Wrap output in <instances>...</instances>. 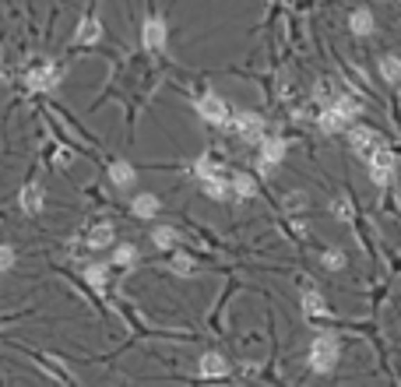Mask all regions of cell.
Listing matches in <instances>:
<instances>
[{
  "mask_svg": "<svg viewBox=\"0 0 401 387\" xmlns=\"http://www.w3.org/2000/svg\"><path fill=\"white\" fill-rule=\"evenodd\" d=\"M338 356H341L338 338L331 335V331H320V335L310 342V356H306V363H310L313 373H331V370L338 366Z\"/></svg>",
  "mask_w": 401,
  "mask_h": 387,
  "instance_id": "cell-1",
  "label": "cell"
},
{
  "mask_svg": "<svg viewBox=\"0 0 401 387\" xmlns=\"http://www.w3.org/2000/svg\"><path fill=\"white\" fill-rule=\"evenodd\" d=\"M194 106H197L201 120H208L211 127H229V120H233V109H229V102H225L222 95H215V92H204Z\"/></svg>",
  "mask_w": 401,
  "mask_h": 387,
  "instance_id": "cell-2",
  "label": "cell"
},
{
  "mask_svg": "<svg viewBox=\"0 0 401 387\" xmlns=\"http://www.w3.org/2000/svg\"><path fill=\"white\" fill-rule=\"evenodd\" d=\"M229 131L240 134V138L250 141V145H261V141H264V117H261V113H250V109H243V113H236L233 120H229Z\"/></svg>",
  "mask_w": 401,
  "mask_h": 387,
  "instance_id": "cell-3",
  "label": "cell"
},
{
  "mask_svg": "<svg viewBox=\"0 0 401 387\" xmlns=\"http://www.w3.org/2000/svg\"><path fill=\"white\" fill-rule=\"evenodd\" d=\"M60 81H64V67L60 64H39L35 71L25 74V88L28 92H53Z\"/></svg>",
  "mask_w": 401,
  "mask_h": 387,
  "instance_id": "cell-4",
  "label": "cell"
},
{
  "mask_svg": "<svg viewBox=\"0 0 401 387\" xmlns=\"http://www.w3.org/2000/svg\"><path fill=\"white\" fill-rule=\"evenodd\" d=\"M366 162H370V180H373L377 187H387V183H391V173H394V155L380 145Z\"/></svg>",
  "mask_w": 401,
  "mask_h": 387,
  "instance_id": "cell-5",
  "label": "cell"
},
{
  "mask_svg": "<svg viewBox=\"0 0 401 387\" xmlns=\"http://www.w3.org/2000/svg\"><path fill=\"white\" fill-rule=\"evenodd\" d=\"M285 155H289V141H285L281 134H264V141H261V158H257V162L278 170V165L285 162Z\"/></svg>",
  "mask_w": 401,
  "mask_h": 387,
  "instance_id": "cell-6",
  "label": "cell"
},
{
  "mask_svg": "<svg viewBox=\"0 0 401 387\" xmlns=\"http://www.w3.org/2000/svg\"><path fill=\"white\" fill-rule=\"evenodd\" d=\"M349 145H352V151H356L359 158H370V155L380 148V138H377V131H373V127L356 124V127H349Z\"/></svg>",
  "mask_w": 401,
  "mask_h": 387,
  "instance_id": "cell-7",
  "label": "cell"
},
{
  "mask_svg": "<svg viewBox=\"0 0 401 387\" xmlns=\"http://www.w3.org/2000/svg\"><path fill=\"white\" fill-rule=\"evenodd\" d=\"M141 42L148 46V49H165V42H169V25H165V18H145V25H141Z\"/></svg>",
  "mask_w": 401,
  "mask_h": 387,
  "instance_id": "cell-8",
  "label": "cell"
},
{
  "mask_svg": "<svg viewBox=\"0 0 401 387\" xmlns=\"http://www.w3.org/2000/svg\"><path fill=\"white\" fill-rule=\"evenodd\" d=\"M109 183L113 187H120V190H127V187H134L138 183V170L127 162V158H117V162H109Z\"/></svg>",
  "mask_w": 401,
  "mask_h": 387,
  "instance_id": "cell-9",
  "label": "cell"
},
{
  "mask_svg": "<svg viewBox=\"0 0 401 387\" xmlns=\"http://www.w3.org/2000/svg\"><path fill=\"white\" fill-rule=\"evenodd\" d=\"M42 204H46V190H42L39 183H28V187L18 190V208H22L25 215H39Z\"/></svg>",
  "mask_w": 401,
  "mask_h": 387,
  "instance_id": "cell-10",
  "label": "cell"
},
{
  "mask_svg": "<svg viewBox=\"0 0 401 387\" xmlns=\"http://www.w3.org/2000/svg\"><path fill=\"white\" fill-rule=\"evenodd\" d=\"M229 190H233V197H240V201H250V197H257L261 187L250 173H233L229 176Z\"/></svg>",
  "mask_w": 401,
  "mask_h": 387,
  "instance_id": "cell-11",
  "label": "cell"
},
{
  "mask_svg": "<svg viewBox=\"0 0 401 387\" xmlns=\"http://www.w3.org/2000/svg\"><path fill=\"white\" fill-rule=\"evenodd\" d=\"M197 373L201 377H225L229 373V359L222 352H204L201 363H197Z\"/></svg>",
  "mask_w": 401,
  "mask_h": 387,
  "instance_id": "cell-12",
  "label": "cell"
},
{
  "mask_svg": "<svg viewBox=\"0 0 401 387\" xmlns=\"http://www.w3.org/2000/svg\"><path fill=\"white\" fill-rule=\"evenodd\" d=\"M349 32H352V35H359V39L373 35V32H377V22H373V15H370L366 8L352 11V15H349Z\"/></svg>",
  "mask_w": 401,
  "mask_h": 387,
  "instance_id": "cell-13",
  "label": "cell"
},
{
  "mask_svg": "<svg viewBox=\"0 0 401 387\" xmlns=\"http://www.w3.org/2000/svg\"><path fill=\"white\" fill-rule=\"evenodd\" d=\"M99 39H102V22H99V18H81V25H78V32H74V42L95 46Z\"/></svg>",
  "mask_w": 401,
  "mask_h": 387,
  "instance_id": "cell-14",
  "label": "cell"
},
{
  "mask_svg": "<svg viewBox=\"0 0 401 387\" xmlns=\"http://www.w3.org/2000/svg\"><path fill=\"white\" fill-rule=\"evenodd\" d=\"M317 124H320V131H327V134H338V131H345V127H349V120L341 117L334 106H324V109H320Z\"/></svg>",
  "mask_w": 401,
  "mask_h": 387,
  "instance_id": "cell-15",
  "label": "cell"
},
{
  "mask_svg": "<svg viewBox=\"0 0 401 387\" xmlns=\"http://www.w3.org/2000/svg\"><path fill=\"white\" fill-rule=\"evenodd\" d=\"M158 208H162V201H158L155 194H138V197L131 201V211H134L138 218H155Z\"/></svg>",
  "mask_w": 401,
  "mask_h": 387,
  "instance_id": "cell-16",
  "label": "cell"
},
{
  "mask_svg": "<svg viewBox=\"0 0 401 387\" xmlns=\"http://www.w3.org/2000/svg\"><path fill=\"white\" fill-rule=\"evenodd\" d=\"M113 240H117V229H113V222H99V226L88 233V247H92V250H106Z\"/></svg>",
  "mask_w": 401,
  "mask_h": 387,
  "instance_id": "cell-17",
  "label": "cell"
},
{
  "mask_svg": "<svg viewBox=\"0 0 401 387\" xmlns=\"http://www.w3.org/2000/svg\"><path fill=\"white\" fill-rule=\"evenodd\" d=\"M201 190H204L211 201H229V197H233V190H229V176H211V180L201 183Z\"/></svg>",
  "mask_w": 401,
  "mask_h": 387,
  "instance_id": "cell-18",
  "label": "cell"
},
{
  "mask_svg": "<svg viewBox=\"0 0 401 387\" xmlns=\"http://www.w3.org/2000/svg\"><path fill=\"white\" fill-rule=\"evenodd\" d=\"M377 67H380V78H384V81H391V85L401 81V57H394V53H384Z\"/></svg>",
  "mask_w": 401,
  "mask_h": 387,
  "instance_id": "cell-19",
  "label": "cell"
},
{
  "mask_svg": "<svg viewBox=\"0 0 401 387\" xmlns=\"http://www.w3.org/2000/svg\"><path fill=\"white\" fill-rule=\"evenodd\" d=\"M303 313L313 317V320H317V317H327V303H324V296L313 293V289H306V293H303Z\"/></svg>",
  "mask_w": 401,
  "mask_h": 387,
  "instance_id": "cell-20",
  "label": "cell"
},
{
  "mask_svg": "<svg viewBox=\"0 0 401 387\" xmlns=\"http://www.w3.org/2000/svg\"><path fill=\"white\" fill-rule=\"evenodd\" d=\"M331 106H334V109H338V113L345 117L349 124H352V120H356V117L363 113V102H359V99H352V95H338V99H334Z\"/></svg>",
  "mask_w": 401,
  "mask_h": 387,
  "instance_id": "cell-21",
  "label": "cell"
},
{
  "mask_svg": "<svg viewBox=\"0 0 401 387\" xmlns=\"http://www.w3.org/2000/svg\"><path fill=\"white\" fill-rule=\"evenodd\" d=\"M152 243H155L158 250H173V247L180 243V233H177L173 226H158V229H152Z\"/></svg>",
  "mask_w": 401,
  "mask_h": 387,
  "instance_id": "cell-22",
  "label": "cell"
},
{
  "mask_svg": "<svg viewBox=\"0 0 401 387\" xmlns=\"http://www.w3.org/2000/svg\"><path fill=\"white\" fill-rule=\"evenodd\" d=\"M194 176L204 183V180H211V176H225V173H222V165H218V162H211L208 155H201V158L194 162Z\"/></svg>",
  "mask_w": 401,
  "mask_h": 387,
  "instance_id": "cell-23",
  "label": "cell"
},
{
  "mask_svg": "<svg viewBox=\"0 0 401 387\" xmlns=\"http://www.w3.org/2000/svg\"><path fill=\"white\" fill-rule=\"evenodd\" d=\"M85 282H88L92 289H106V282H109V267H106V264H88V267H85Z\"/></svg>",
  "mask_w": 401,
  "mask_h": 387,
  "instance_id": "cell-24",
  "label": "cell"
},
{
  "mask_svg": "<svg viewBox=\"0 0 401 387\" xmlns=\"http://www.w3.org/2000/svg\"><path fill=\"white\" fill-rule=\"evenodd\" d=\"M138 261V247L134 243H120L117 250H113V264H120V267H131Z\"/></svg>",
  "mask_w": 401,
  "mask_h": 387,
  "instance_id": "cell-25",
  "label": "cell"
},
{
  "mask_svg": "<svg viewBox=\"0 0 401 387\" xmlns=\"http://www.w3.org/2000/svg\"><path fill=\"white\" fill-rule=\"evenodd\" d=\"M320 264H324L327 271H341V267H345V254H341V250H324V254H320Z\"/></svg>",
  "mask_w": 401,
  "mask_h": 387,
  "instance_id": "cell-26",
  "label": "cell"
},
{
  "mask_svg": "<svg viewBox=\"0 0 401 387\" xmlns=\"http://www.w3.org/2000/svg\"><path fill=\"white\" fill-rule=\"evenodd\" d=\"M173 271H177V274H183V279H190V274L197 271V264H194V257L177 254V257H173Z\"/></svg>",
  "mask_w": 401,
  "mask_h": 387,
  "instance_id": "cell-27",
  "label": "cell"
},
{
  "mask_svg": "<svg viewBox=\"0 0 401 387\" xmlns=\"http://www.w3.org/2000/svg\"><path fill=\"white\" fill-rule=\"evenodd\" d=\"M15 261H18L15 247H11V243H0V271H11V267H15Z\"/></svg>",
  "mask_w": 401,
  "mask_h": 387,
  "instance_id": "cell-28",
  "label": "cell"
},
{
  "mask_svg": "<svg viewBox=\"0 0 401 387\" xmlns=\"http://www.w3.org/2000/svg\"><path fill=\"white\" fill-rule=\"evenodd\" d=\"M303 201H306L303 194H289V197H285V204H289V208H303Z\"/></svg>",
  "mask_w": 401,
  "mask_h": 387,
  "instance_id": "cell-29",
  "label": "cell"
}]
</instances>
